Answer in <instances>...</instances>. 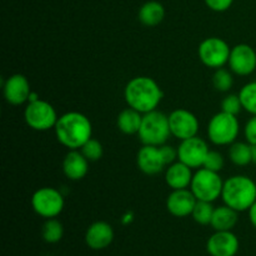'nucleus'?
<instances>
[{
  "instance_id": "obj_35",
  "label": "nucleus",
  "mask_w": 256,
  "mask_h": 256,
  "mask_svg": "<svg viewBox=\"0 0 256 256\" xmlns=\"http://www.w3.org/2000/svg\"><path fill=\"white\" fill-rule=\"evenodd\" d=\"M39 99H40V96L38 95V92H30V95H29V100H28V102H36V100H39Z\"/></svg>"
},
{
  "instance_id": "obj_25",
  "label": "nucleus",
  "mask_w": 256,
  "mask_h": 256,
  "mask_svg": "<svg viewBox=\"0 0 256 256\" xmlns=\"http://www.w3.org/2000/svg\"><path fill=\"white\" fill-rule=\"evenodd\" d=\"M242 109L249 114L256 115V80L245 84L239 92Z\"/></svg>"
},
{
  "instance_id": "obj_15",
  "label": "nucleus",
  "mask_w": 256,
  "mask_h": 256,
  "mask_svg": "<svg viewBox=\"0 0 256 256\" xmlns=\"http://www.w3.org/2000/svg\"><path fill=\"white\" fill-rule=\"evenodd\" d=\"M198 199L190 189L172 190L166 199V209L172 216L186 218L192 214Z\"/></svg>"
},
{
  "instance_id": "obj_29",
  "label": "nucleus",
  "mask_w": 256,
  "mask_h": 256,
  "mask_svg": "<svg viewBox=\"0 0 256 256\" xmlns=\"http://www.w3.org/2000/svg\"><path fill=\"white\" fill-rule=\"evenodd\" d=\"M242 109V100H240L239 94H229L222 99V112H228V114L236 115L239 114Z\"/></svg>"
},
{
  "instance_id": "obj_24",
  "label": "nucleus",
  "mask_w": 256,
  "mask_h": 256,
  "mask_svg": "<svg viewBox=\"0 0 256 256\" xmlns=\"http://www.w3.org/2000/svg\"><path fill=\"white\" fill-rule=\"evenodd\" d=\"M42 236L48 244H56L64 236V226L56 218L46 219L42 228Z\"/></svg>"
},
{
  "instance_id": "obj_4",
  "label": "nucleus",
  "mask_w": 256,
  "mask_h": 256,
  "mask_svg": "<svg viewBox=\"0 0 256 256\" xmlns=\"http://www.w3.org/2000/svg\"><path fill=\"white\" fill-rule=\"evenodd\" d=\"M138 135L142 145L160 146V145L166 144L172 135L169 115L159 110H152L146 114H142V126Z\"/></svg>"
},
{
  "instance_id": "obj_10",
  "label": "nucleus",
  "mask_w": 256,
  "mask_h": 256,
  "mask_svg": "<svg viewBox=\"0 0 256 256\" xmlns=\"http://www.w3.org/2000/svg\"><path fill=\"white\" fill-rule=\"evenodd\" d=\"M210 152L206 142L199 136L182 140L178 146V159L192 169H200L204 165L208 152Z\"/></svg>"
},
{
  "instance_id": "obj_33",
  "label": "nucleus",
  "mask_w": 256,
  "mask_h": 256,
  "mask_svg": "<svg viewBox=\"0 0 256 256\" xmlns=\"http://www.w3.org/2000/svg\"><path fill=\"white\" fill-rule=\"evenodd\" d=\"M206 6L210 10L216 12H226L228 9H230V6L232 5L234 0H204Z\"/></svg>"
},
{
  "instance_id": "obj_6",
  "label": "nucleus",
  "mask_w": 256,
  "mask_h": 256,
  "mask_svg": "<svg viewBox=\"0 0 256 256\" xmlns=\"http://www.w3.org/2000/svg\"><path fill=\"white\" fill-rule=\"evenodd\" d=\"M224 182L219 172L200 168L194 174L190 184V190L198 200L214 202L222 196Z\"/></svg>"
},
{
  "instance_id": "obj_34",
  "label": "nucleus",
  "mask_w": 256,
  "mask_h": 256,
  "mask_svg": "<svg viewBox=\"0 0 256 256\" xmlns=\"http://www.w3.org/2000/svg\"><path fill=\"white\" fill-rule=\"evenodd\" d=\"M248 212H249V220H250V222H252V226H254L255 229H256V202H254V204H252V206L250 208V209L248 210Z\"/></svg>"
},
{
  "instance_id": "obj_14",
  "label": "nucleus",
  "mask_w": 256,
  "mask_h": 256,
  "mask_svg": "<svg viewBox=\"0 0 256 256\" xmlns=\"http://www.w3.org/2000/svg\"><path fill=\"white\" fill-rule=\"evenodd\" d=\"M239 248V239L232 232H215L206 242L210 256H235Z\"/></svg>"
},
{
  "instance_id": "obj_17",
  "label": "nucleus",
  "mask_w": 256,
  "mask_h": 256,
  "mask_svg": "<svg viewBox=\"0 0 256 256\" xmlns=\"http://www.w3.org/2000/svg\"><path fill=\"white\" fill-rule=\"evenodd\" d=\"M114 229L106 222H95L85 232V242L92 250H102L110 246L114 240Z\"/></svg>"
},
{
  "instance_id": "obj_11",
  "label": "nucleus",
  "mask_w": 256,
  "mask_h": 256,
  "mask_svg": "<svg viewBox=\"0 0 256 256\" xmlns=\"http://www.w3.org/2000/svg\"><path fill=\"white\" fill-rule=\"evenodd\" d=\"M170 132L172 136L182 140L198 136L199 120L196 115L186 109H176L169 115Z\"/></svg>"
},
{
  "instance_id": "obj_32",
  "label": "nucleus",
  "mask_w": 256,
  "mask_h": 256,
  "mask_svg": "<svg viewBox=\"0 0 256 256\" xmlns=\"http://www.w3.org/2000/svg\"><path fill=\"white\" fill-rule=\"evenodd\" d=\"M159 149L162 155V159H164L165 164H166V166H169L170 164L175 162V160L178 159V148L175 149V148L172 146V145L164 144V145H160Z\"/></svg>"
},
{
  "instance_id": "obj_36",
  "label": "nucleus",
  "mask_w": 256,
  "mask_h": 256,
  "mask_svg": "<svg viewBox=\"0 0 256 256\" xmlns=\"http://www.w3.org/2000/svg\"><path fill=\"white\" fill-rule=\"evenodd\" d=\"M252 164H256V145H252Z\"/></svg>"
},
{
  "instance_id": "obj_9",
  "label": "nucleus",
  "mask_w": 256,
  "mask_h": 256,
  "mask_svg": "<svg viewBox=\"0 0 256 256\" xmlns=\"http://www.w3.org/2000/svg\"><path fill=\"white\" fill-rule=\"evenodd\" d=\"M230 52H232V49L224 39L212 36L206 38L200 42L198 55H199L200 62L205 66L216 70L219 68H224V65L228 64Z\"/></svg>"
},
{
  "instance_id": "obj_1",
  "label": "nucleus",
  "mask_w": 256,
  "mask_h": 256,
  "mask_svg": "<svg viewBox=\"0 0 256 256\" xmlns=\"http://www.w3.org/2000/svg\"><path fill=\"white\" fill-rule=\"evenodd\" d=\"M58 142L69 150H80L92 139V125L86 115L79 112H69L58 119L54 128Z\"/></svg>"
},
{
  "instance_id": "obj_28",
  "label": "nucleus",
  "mask_w": 256,
  "mask_h": 256,
  "mask_svg": "<svg viewBox=\"0 0 256 256\" xmlns=\"http://www.w3.org/2000/svg\"><path fill=\"white\" fill-rule=\"evenodd\" d=\"M80 152H82L85 158L89 160L90 162H98L104 155V148H102V142L96 139H89L84 145L82 146Z\"/></svg>"
},
{
  "instance_id": "obj_27",
  "label": "nucleus",
  "mask_w": 256,
  "mask_h": 256,
  "mask_svg": "<svg viewBox=\"0 0 256 256\" xmlns=\"http://www.w3.org/2000/svg\"><path fill=\"white\" fill-rule=\"evenodd\" d=\"M212 85L220 92H229L234 85L232 70H228L225 68H219V69L215 70L214 75H212Z\"/></svg>"
},
{
  "instance_id": "obj_31",
  "label": "nucleus",
  "mask_w": 256,
  "mask_h": 256,
  "mask_svg": "<svg viewBox=\"0 0 256 256\" xmlns=\"http://www.w3.org/2000/svg\"><path fill=\"white\" fill-rule=\"evenodd\" d=\"M244 135L250 145H256V115H252L246 122L244 128Z\"/></svg>"
},
{
  "instance_id": "obj_5",
  "label": "nucleus",
  "mask_w": 256,
  "mask_h": 256,
  "mask_svg": "<svg viewBox=\"0 0 256 256\" xmlns=\"http://www.w3.org/2000/svg\"><path fill=\"white\" fill-rule=\"evenodd\" d=\"M240 124L236 115L220 112L210 119L208 124V138L214 145L225 146L236 142Z\"/></svg>"
},
{
  "instance_id": "obj_22",
  "label": "nucleus",
  "mask_w": 256,
  "mask_h": 256,
  "mask_svg": "<svg viewBox=\"0 0 256 256\" xmlns=\"http://www.w3.org/2000/svg\"><path fill=\"white\" fill-rule=\"evenodd\" d=\"M142 114L132 108H126L118 115L116 126L122 134L134 135L138 134L142 126Z\"/></svg>"
},
{
  "instance_id": "obj_13",
  "label": "nucleus",
  "mask_w": 256,
  "mask_h": 256,
  "mask_svg": "<svg viewBox=\"0 0 256 256\" xmlns=\"http://www.w3.org/2000/svg\"><path fill=\"white\" fill-rule=\"evenodd\" d=\"M2 92L5 100L10 105H22L29 100V95L32 92L29 80L22 74L10 75L2 85Z\"/></svg>"
},
{
  "instance_id": "obj_2",
  "label": "nucleus",
  "mask_w": 256,
  "mask_h": 256,
  "mask_svg": "<svg viewBox=\"0 0 256 256\" xmlns=\"http://www.w3.org/2000/svg\"><path fill=\"white\" fill-rule=\"evenodd\" d=\"M162 90L152 78L135 76L129 80L124 89V98L128 106L142 114L156 110L162 102Z\"/></svg>"
},
{
  "instance_id": "obj_7",
  "label": "nucleus",
  "mask_w": 256,
  "mask_h": 256,
  "mask_svg": "<svg viewBox=\"0 0 256 256\" xmlns=\"http://www.w3.org/2000/svg\"><path fill=\"white\" fill-rule=\"evenodd\" d=\"M32 210L44 219L59 216L65 206L62 192L55 188L44 186L38 189L32 196Z\"/></svg>"
},
{
  "instance_id": "obj_20",
  "label": "nucleus",
  "mask_w": 256,
  "mask_h": 256,
  "mask_svg": "<svg viewBox=\"0 0 256 256\" xmlns=\"http://www.w3.org/2000/svg\"><path fill=\"white\" fill-rule=\"evenodd\" d=\"M238 214L239 212L228 205L215 208L214 215L212 219V226L215 232H232L238 224Z\"/></svg>"
},
{
  "instance_id": "obj_3",
  "label": "nucleus",
  "mask_w": 256,
  "mask_h": 256,
  "mask_svg": "<svg viewBox=\"0 0 256 256\" xmlns=\"http://www.w3.org/2000/svg\"><path fill=\"white\" fill-rule=\"evenodd\" d=\"M222 198L238 212H248L256 202V182L246 175H234L224 182Z\"/></svg>"
},
{
  "instance_id": "obj_18",
  "label": "nucleus",
  "mask_w": 256,
  "mask_h": 256,
  "mask_svg": "<svg viewBox=\"0 0 256 256\" xmlns=\"http://www.w3.org/2000/svg\"><path fill=\"white\" fill-rule=\"evenodd\" d=\"M89 162L80 150H69L62 160V172L72 182L82 180L89 172Z\"/></svg>"
},
{
  "instance_id": "obj_26",
  "label": "nucleus",
  "mask_w": 256,
  "mask_h": 256,
  "mask_svg": "<svg viewBox=\"0 0 256 256\" xmlns=\"http://www.w3.org/2000/svg\"><path fill=\"white\" fill-rule=\"evenodd\" d=\"M214 210L215 208L212 206V202L198 200L194 210H192V216L195 220V222H198L199 225H210L212 215H214Z\"/></svg>"
},
{
  "instance_id": "obj_8",
  "label": "nucleus",
  "mask_w": 256,
  "mask_h": 256,
  "mask_svg": "<svg viewBox=\"0 0 256 256\" xmlns=\"http://www.w3.org/2000/svg\"><path fill=\"white\" fill-rule=\"evenodd\" d=\"M58 116L56 110L50 102L45 100H36L29 102L24 110V120L28 126L36 132H46L54 129L56 125Z\"/></svg>"
},
{
  "instance_id": "obj_16",
  "label": "nucleus",
  "mask_w": 256,
  "mask_h": 256,
  "mask_svg": "<svg viewBox=\"0 0 256 256\" xmlns=\"http://www.w3.org/2000/svg\"><path fill=\"white\" fill-rule=\"evenodd\" d=\"M136 165L145 175H158L166 168L159 146L142 145L136 155Z\"/></svg>"
},
{
  "instance_id": "obj_19",
  "label": "nucleus",
  "mask_w": 256,
  "mask_h": 256,
  "mask_svg": "<svg viewBox=\"0 0 256 256\" xmlns=\"http://www.w3.org/2000/svg\"><path fill=\"white\" fill-rule=\"evenodd\" d=\"M194 174L192 169L182 162H175L166 168L165 182L172 190L188 189L190 188Z\"/></svg>"
},
{
  "instance_id": "obj_12",
  "label": "nucleus",
  "mask_w": 256,
  "mask_h": 256,
  "mask_svg": "<svg viewBox=\"0 0 256 256\" xmlns=\"http://www.w3.org/2000/svg\"><path fill=\"white\" fill-rule=\"evenodd\" d=\"M232 74L239 76H249L256 70V52L249 44H238L232 48L229 62Z\"/></svg>"
},
{
  "instance_id": "obj_23",
  "label": "nucleus",
  "mask_w": 256,
  "mask_h": 256,
  "mask_svg": "<svg viewBox=\"0 0 256 256\" xmlns=\"http://www.w3.org/2000/svg\"><path fill=\"white\" fill-rule=\"evenodd\" d=\"M229 158L232 164L236 166H246L252 162V145L248 142H232L229 149Z\"/></svg>"
},
{
  "instance_id": "obj_30",
  "label": "nucleus",
  "mask_w": 256,
  "mask_h": 256,
  "mask_svg": "<svg viewBox=\"0 0 256 256\" xmlns=\"http://www.w3.org/2000/svg\"><path fill=\"white\" fill-rule=\"evenodd\" d=\"M224 156H222L219 152H216V150H210V152H208L206 159H205L202 168L212 170V172H219L224 169Z\"/></svg>"
},
{
  "instance_id": "obj_21",
  "label": "nucleus",
  "mask_w": 256,
  "mask_h": 256,
  "mask_svg": "<svg viewBox=\"0 0 256 256\" xmlns=\"http://www.w3.org/2000/svg\"><path fill=\"white\" fill-rule=\"evenodd\" d=\"M138 18H139V22L145 26H156L164 20L165 8L162 6V2L150 0L140 6Z\"/></svg>"
}]
</instances>
